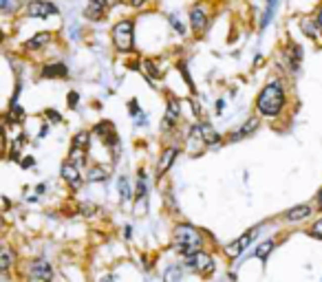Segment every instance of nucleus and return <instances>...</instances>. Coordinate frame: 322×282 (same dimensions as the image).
I'll return each mask as SVG.
<instances>
[{
    "instance_id": "nucleus-1",
    "label": "nucleus",
    "mask_w": 322,
    "mask_h": 282,
    "mask_svg": "<svg viewBox=\"0 0 322 282\" xmlns=\"http://www.w3.org/2000/svg\"><path fill=\"white\" fill-rule=\"evenodd\" d=\"M289 104L287 97V84L281 77H274L265 84L256 95L254 108H256V115L265 117V119H276L285 112V108Z\"/></svg>"
},
{
    "instance_id": "nucleus-2",
    "label": "nucleus",
    "mask_w": 322,
    "mask_h": 282,
    "mask_svg": "<svg viewBox=\"0 0 322 282\" xmlns=\"http://www.w3.org/2000/svg\"><path fill=\"white\" fill-rule=\"evenodd\" d=\"M174 249L183 258H190L199 251H203V234L199 227L190 223L174 225Z\"/></svg>"
},
{
    "instance_id": "nucleus-3",
    "label": "nucleus",
    "mask_w": 322,
    "mask_h": 282,
    "mask_svg": "<svg viewBox=\"0 0 322 282\" xmlns=\"http://www.w3.org/2000/svg\"><path fill=\"white\" fill-rule=\"evenodd\" d=\"M111 40L117 53H130L135 49V20L121 18L111 29Z\"/></svg>"
},
{
    "instance_id": "nucleus-4",
    "label": "nucleus",
    "mask_w": 322,
    "mask_h": 282,
    "mask_svg": "<svg viewBox=\"0 0 322 282\" xmlns=\"http://www.w3.org/2000/svg\"><path fill=\"white\" fill-rule=\"evenodd\" d=\"M148 212V177L146 170H137V188H135V216H144Z\"/></svg>"
},
{
    "instance_id": "nucleus-5",
    "label": "nucleus",
    "mask_w": 322,
    "mask_h": 282,
    "mask_svg": "<svg viewBox=\"0 0 322 282\" xmlns=\"http://www.w3.org/2000/svg\"><path fill=\"white\" fill-rule=\"evenodd\" d=\"M179 154H181L179 146H166L161 150L159 161H157V167H155V179H157V181H161V179L168 175L170 167L174 165V161L179 159Z\"/></svg>"
},
{
    "instance_id": "nucleus-6",
    "label": "nucleus",
    "mask_w": 322,
    "mask_h": 282,
    "mask_svg": "<svg viewBox=\"0 0 322 282\" xmlns=\"http://www.w3.org/2000/svg\"><path fill=\"white\" fill-rule=\"evenodd\" d=\"M188 20H190V29L197 35H201L208 31L210 27V9L205 7V5H194V7L190 9V14H188Z\"/></svg>"
},
{
    "instance_id": "nucleus-7",
    "label": "nucleus",
    "mask_w": 322,
    "mask_h": 282,
    "mask_svg": "<svg viewBox=\"0 0 322 282\" xmlns=\"http://www.w3.org/2000/svg\"><path fill=\"white\" fill-rule=\"evenodd\" d=\"M179 119H181V101L174 97V95H170L168 106H166V115L161 119V130L163 133H172L179 126Z\"/></svg>"
},
{
    "instance_id": "nucleus-8",
    "label": "nucleus",
    "mask_w": 322,
    "mask_h": 282,
    "mask_svg": "<svg viewBox=\"0 0 322 282\" xmlns=\"http://www.w3.org/2000/svg\"><path fill=\"white\" fill-rule=\"evenodd\" d=\"M58 5L51 0H29L27 3V16L35 20H44L49 16H58Z\"/></svg>"
},
{
    "instance_id": "nucleus-9",
    "label": "nucleus",
    "mask_w": 322,
    "mask_h": 282,
    "mask_svg": "<svg viewBox=\"0 0 322 282\" xmlns=\"http://www.w3.org/2000/svg\"><path fill=\"white\" fill-rule=\"evenodd\" d=\"M60 177H62V181L69 185L73 192H77L84 185V181H86V179L82 177V170L75 163H71L69 159H66L62 163V167H60Z\"/></svg>"
},
{
    "instance_id": "nucleus-10",
    "label": "nucleus",
    "mask_w": 322,
    "mask_h": 282,
    "mask_svg": "<svg viewBox=\"0 0 322 282\" xmlns=\"http://www.w3.org/2000/svg\"><path fill=\"white\" fill-rule=\"evenodd\" d=\"M186 265L192 269V271L201 273V275H210L214 271V258L210 254H205V251H199V254H194L190 258H186Z\"/></svg>"
},
{
    "instance_id": "nucleus-11",
    "label": "nucleus",
    "mask_w": 322,
    "mask_h": 282,
    "mask_svg": "<svg viewBox=\"0 0 322 282\" xmlns=\"http://www.w3.org/2000/svg\"><path fill=\"white\" fill-rule=\"evenodd\" d=\"M29 278L33 282H51L53 280V267L49 265L47 260H31V265H29Z\"/></svg>"
},
{
    "instance_id": "nucleus-12",
    "label": "nucleus",
    "mask_w": 322,
    "mask_h": 282,
    "mask_svg": "<svg viewBox=\"0 0 322 282\" xmlns=\"http://www.w3.org/2000/svg\"><path fill=\"white\" fill-rule=\"evenodd\" d=\"M258 128H260V117H258V115H254V117H250V119H245L239 130L229 133V135H227V141H229V143L243 141V139H247V137H252Z\"/></svg>"
},
{
    "instance_id": "nucleus-13",
    "label": "nucleus",
    "mask_w": 322,
    "mask_h": 282,
    "mask_svg": "<svg viewBox=\"0 0 322 282\" xmlns=\"http://www.w3.org/2000/svg\"><path fill=\"white\" fill-rule=\"evenodd\" d=\"M258 234V230H250V232H245L243 236H239L236 241H232L225 247V254H227V258H239L243 251H245L247 247L252 245V241H254V236Z\"/></svg>"
},
{
    "instance_id": "nucleus-14",
    "label": "nucleus",
    "mask_w": 322,
    "mask_h": 282,
    "mask_svg": "<svg viewBox=\"0 0 322 282\" xmlns=\"http://www.w3.org/2000/svg\"><path fill=\"white\" fill-rule=\"evenodd\" d=\"M40 77L42 80H66L69 77V67L62 62H49L42 67Z\"/></svg>"
},
{
    "instance_id": "nucleus-15",
    "label": "nucleus",
    "mask_w": 322,
    "mask_h": 282,
    "mask_svg": "<svg viewBox=\"0 0 322 282\" xmlns=\"http://www.w3.org/2000/svg\"><path fill=\"white\" fill-rule=\"evenodd\" d=\"M49 42H51V33H49V31H40V33H35L29 40L22 42V51L24 53H35V51L44 49Z\"/></svg>"
},
{
    "instance_id": "nucleus-16",
    "label": "nucleus",
    "mask_w": 322,
    "mask_h": 282,
    "mask_svg": "<svg viewBox=\"0 0 322 282\" xmlns=\"http://www.w3.org/2000/svg\"><path fill=\"white\" fill-rule=\"evenodd\" d=\"M108 177H111V170L104 163H90L86 167V175H84L88 183H106Z\"/></svg>"
},
{
    "instance_id": "nucleus-17",
    "label": "nucleus",
    "mask_w": 322,
    "mask_h": 282,
    "mask_svg": "<svg viewBox=\"0 0 322 282\" xmlns=\"http://www.w3.org/2000/svg\"><path fill=\"white\" fill-rule=\"evenodd\" d=\"M199 130H201V139L205 143V148H212V146H221L223 137L212 128V124L208 122H199Z\"/></svg>"
},
{
    "instance_id": "nucleus-18",
    "label": "nucleus",
    "mask_w": 322,
    "mask_h": 282,
    "mask_svg": "<svg viewBox=\"0 0 322 282\" xmlns=\"http://www.w3.org/2000/svg\"><path fill=\"white\" fill-rule=\"evenodd\" d=\"M139 64H142V69H139V71H142V73L148 77V82H150V84L157 82V80H161V77H163L161 69H159V62H157V60H153V58H144Z\"/></svg>"
},
{
    "instance_id": "nucleus-19",
    "label": "nucleus",
    "mask_w": 322,
    "mask_h": 282,
    "mask_svg": "<svg viewBox=\"0 0 322 282\" xmlns=\"http://www.w3.org/2000/svg\"><path fill=\"white\" fill-rule=\"evenodd\" d=\"M311 214H313V205H309V203H302V205L291 207L289 212L285 214V220H287V223H300V220L309 218Z\"/></svg>"
},
{
    "instance_id": "nucleus-20",
    "label": "nucleus",
    "mask_w": 322,
    "mask_h": 282,
    "mask_svg": "<svg viewBox=\"0 0 322 282\" xmlns=\"http://www.w3.org/2000/svg\"><path fill=\"white\" fill-rule=\"evenodd\" d=\"M104 16H106V9L102 5H97L95 0H88V5L84 7V18L90 22H100V20H104Z\"/></svg>"
},
{
    "instance_id": "nucleus-21",
    "label": "nucleus",
    "mask_w": 322,
    "mask_h": 282,
    "mask_svg": "<svg viewBox=\"0 0 322 282\" xmlns=\"http://www.w3.org/2000/svg\"><path fill=\"white\" fill-rule=\"evenodd\" d=\"M276 7H278V0H265V11L260 16V25H258V31H265L269 27L271 18L276 16Z\"/></svg>"
},
{
    "instance_id": "nucleus-22",
    "label": "nucleus",
    "mask_w": 322,
    "mask_h": 282,
    "mask_svg": "<svg viewBox=\"0 0 322 282\" xmlns=\"http://www.w3.org/2000/svg\"><path fill=\"white\" fill-rule=\"evenodd\" d=\"M16 251L9 247V245H5L3 249H0V271L3 273H7L11 267H14V262H16Z\"/></svg>"
},
{
    "instance_id": "nucleus-23",
    "label": "nucleus",
    "mask_w": 322,
    "mask_h": 282,
    "mask_svg": "<svg viewBox=\"0 0 322 282\" xmlns=\"http://www.w3.org/2000/svg\"><path fill=\"white\" fill-rule=\"evenodd\" d=\"M90 139H93V133H88V130H80L77 135H73V139H71V148L90 150Z\"/></svg>"
},
{
    "instance_id": "nucleus-24",
    "label": "nucleus",
    "mask_w": 322,
    "mask_h": 282,
    "mask_svg": "<svg viewBox=\"0 0 322 282\" xmlns=\"http://www.w3.org/2000/svg\"><path fill=\"white\" fill-rule=\"evenodd\" d=\"M117 192H119V199H121V201L135 199V192L130 190V181H128V177H126V175H121V177L117 179Z\"/></svg>"
},
{
    "instance_id": "nucleus-25",
    "label": "nucleus",
    "mask_w": 322,
    "mask_h": 282,
    "mask_svg": "<svg viewBox=\"0 0 322 282\" xmlns=\"http://www.w3.org/2000/svg\"><path fill=\"white\" fill-rule=\"evenodd\" d=\"M88 150H80V148H71V152H69V161L71 163H75L77 167H88Z\"/></svg>"
},
{
    "instance_id": "nucleus-26",
    "label": "nucleus",
    "mask_w": 322,
    "mask_h": 282,
    "mask_svg": "<svg viewBox=\"0 0 322 282\" xmlns=\"http://www.w3.org/2000/svg\"><path fill=\"white\" fill-rule=\"evenodd\" d=\"M274 247H276V241H274V238H267V241H263V243L256 245V249H254V256L260 258V260H267V258H269V254L274 251Z\"/></svg>"
},
{
    "instance_id": "nucleus-27",
    "label": "nucleus",
    "mask_w": 322,
    "mask_h": 282,
    "mask_svg": "<svg viewBox=\"0 0 322 282\" xmlns=\"http://www.w3.org/2000/svg\"><path fill=\"white\" fill-rule=\"evenodd\" d=\"M300 29H302V31H305V33H307L311 40H318L320 35H322L320 27L315 25V20H313V18H302V20H300Z\"/></svg>"
},
{
    "instance_id": "nucleus-28",
    "label": "nucleus",
    "mask_w": 322,
    "mask_h": 282,
    "mask_svg": "<svg viewBox=\"0 0 322 282\" xmlns=\"http://www.w3.org/2000/svg\"><path fill=\"white\" fill-rule=\"evenodd\" d=\"M95 137H100V139H106V137H111V135H115V126H113V122L111 119H104V122H100L95 126L93 130H90Z\"/></svg>"
},
{
    "instance_id": "nucleus-29",
    "label": "nucleus",
    "mask_w": 322,
    "mask_h": 282,
    "mask_svg": "<svg viewBox=\"0 0 322 282\" xmlns=\"http://www.w3.org/2000/svg\"><path fill=\"white\" fill-rule=\"evenodd\" d=\"M181 280V267L170 265L166 271H163V282H179Z\"/></svg>"
},
{
    "instance_id": "nucleus-30",
    "label": "nucleus",
    "mask_w": 322,
    "mask_h": 282,
    "mask_svg": "<svg viewBox=\"0 0 322 282\" xmlns=\"http://www.w3.org/2000/svg\"><path fill=\"white\" fill-rule=\"evenodd\" d=\"M177 69H179V73L183 75V80H186V84L190 86V93H194V84H192V80H190V73H188V64L181 60V62H177Z\"/></svg>"
},
{
    "instance_id": "nucleus-31",
    "label": "nucleus",
    "mask_w": 322,
    "mask_h": 282,
    "mask_svg": "<svg viewBox=\"0 0 322 282\" xmlns=\"http://www.w3.org/2000/svg\"><path fill=\"white\" fill-rule=\"evenodd\" d=\"M44 117L49 119V124H62V115L56 108H44Z\"/></svg>"
},
{
    "instance_id": "nucleus-32",
    "label": "nucleus",
    "mask_w": 322,
    "mask_h": 282,
    "mask_svg": "<svg viewBox=\"0 0 322 282\" xmlns=\"http://www.w3.org/2000/svg\"><path fill=\"white\" fill-rule=\"evenodd\" d=\"M168 22H170V27H172L179 35H186V27H183V22H181L177 16H168Z\"/></svg>"
},
{
    "instance_id": "nucleus-33",
    "label": "nucleus",
    "mask_w": 322,
    "mask_h": 282,
    "mask_svg": "<svg viewBox=\"0 0 322 282\" xmlns=\"http://www.w3.org/2000/svg\"><path fill=\"white\" fill-rule=\"evenodd\" d=\"M309 234H311L313 238H318V241H322V216H320L318 220H315L311 227H309Z\"/></svg>"
},
{
    "instance_id": "nucleus-34",
    "label": "nucleus",
    "mask_w": 322,
    "mask_h": 282,
    "mask_svg": "<svg viewBox=\"0 0 322 282\" xmlns=\"http://www.w3.org/2000/svg\"><path fill=\"white\" fill-rule=\"evenodd\" d=\"M80 212H82V216H95L97 207L93 205V203H82V205H80Z\"/></svg>"
},
{
    "instance_id": "nucleus-35",
    "label": "nucleus",
    "mask_w": 322,
    "mask_h": 282,
    "mask_svg": "<svg viewBox=\"0 0 322 282\" xmlns=\"http://www.w3.org/2000/svg\"><path fill=\"white\" fill-rule=\"evenodd\" d=\"M128 112H130L132 117H139V115H142V108H139V101H137L135 97L128 101Z\"/></svg>"
},
{
    "instance_id": "nucleus-36",
    "label": "nucleus",
    "mask_w": 322,
    "mask_h": 282,
    "mask_svg": "<svg viewBox=\"0 0 322 282\" xmlns=\"http://www.w3.org/2000/svg\"><path fill=\"white\" fill-rule=\"evenodd\" d=\"M97 5H102V7H104L106 11H111L113 7H117V5H121L124 3V0H95Z\"/></svg>"
},
{
    "instance_id": "nucleus-37",
    "label": "nucleus",
    "mask_w": 322,
    "mask_h": 282,
    "mask_svg": "<svg viewBox=\"0 0 322 282\" xmlns=\"http://www.w3.org/2000/svg\"><path fill=\"white\" fill-rule=\"evenodd\" d=\"M77 101H80L77 91H69V95H66V104H69V108H77Z\"/></svg>"
},
{
    "instance_id": "nucleus-38",
    "label": "nucleus",
    "mask_w": 322,
    "mask_h": 282,
    "mask_svg": "<svg viewBox=\"0 0 322 282\" xmlns=\"http://www.w3.org/2000/svg\"><path fill=\"white\" fill-rule=\"evenodd\" d=\"M153 0H128V5L132 9H142V7H146V5H150Z\"/></svg>"
},
{
    "instance_id": "nucleus-39",
    "label": "nucleus",
    "mask_w": 322,
    "mask_h": 282,
    "mask_svg": "<svg viewBox=\"0 0 322 282\" xmlns=\"http://www.w3.org/2000/svg\"><path fill=\"white\" fill-rule=\"evenodd\" d=\"M20 165L24 167V170H29V167H33V165H35V159H33V157H24V159L20 161Z\"/></svg>"
},
{
    "instance_id": "nucleus-40",
    "label": "nucleus",
    "mask_w": 322,
    "mask_h": 282,
    "mask_svg": "<svg viewBox=\"0 0 322 282\" xmlns=\"http://www.w3.org/2000/svg\"><path fill=\"white\" fill-rule=\"evenodd\" d=\"M313 20H315V25L320 27V31H322V5L318 9H315V14H313Z\"/></svg>"
},
{
    "instance_id": "nucleus-41",
    "label": "nucleus",
    "mask_w": 322,
    "mask_h": 282,
    "mask_svg": "<svg viewBox=\"0 0 322 282\" xmlns=\"http://www.w3.org/2000/svg\"><path fill=\"white\" fill-rule=\"evenodd\" d=\"M190 106H192V112H194V117H201V108H199V104L194 99H190Z\"/></svg>"
},
{
    "instance_id": "nucleus-42",
    "label": "nucleus",
    "mask_w": 322,
    "mask_h": 282,
    "mask_svg": "<svg viewBox=\"0 0 322 282\" xmlns=\"http://www.w3.org/2000/svg\"><path fill=\"white\" fill-rule=\"evenodd\" d=\"M315 207H318L320 212H322V188L318 190V194H315Z\"/></svg>"
},
{
    "instance_id": "nucleus-43",
    "label": "nucleus",
    "mask_w": 322,
    "mask_h": 282,
    "mask_svg": "<svg viewBox=\"0 0 322 282\" xmlns=\"http://www.w3.org/2000/svg\"><path fill=\"white\" fill-rule=\"evenodd\" d=\"M9 3L11 0H0V9H3V14H9Z\"/></svg>"
},
{
    "instance_id": "nucleus-44",
    "label": "nucleus",
    "mask_w": 322,
    "mask_h": 282,
    "mask_svg": "<svg viewBox=\"0 0 322 282\" xmlns=\"http://www.w3.org/2000/svg\"><path fill=\"white\" fill-rule=\"evenodd\" d=\"M223 108H225V99H218L216 101V112H221Z\"/></svg>"
},
{
    "instance_id": "nucleus-45",
    "label": "nucleus",
    "mask_w": 322,
    "mask_h": 282,
    "mask_svg": "<svg viewBox=\"0 0 322 282\" xmlns=\"http://www.w3.org/2000/svg\"><path fill=\"white\" fill-rule=\"evenodd\" d=\"M146 122H148V117H146V115H139V117H137V124H139V126H146Z\"/></svg>"
},
{
    "instance_id": "nucleus-46",
    "label": "nucleus",
    "mask_w": 322,
    "mask_h": 282,
    "mask_svg": "<svg viewBox=\"0 0 322 282\" xmlns=\"http://www.w3.org/2000/svg\"><path fill=\"white\" fill-rule=\"evenodd\" d=\"M44 190H47V185H44V183H40L38 188H35V196H38V194H42V192H44Z\"/></svg>"
},
{
    "instance_id": "nucleus-47",
    "label": "nucleus",
    "mask_w": 322,
    "mask_h": 282,
    "mask_svg": "<svg viewBox=\"0 0 322 282\" xmlns=\"http://www.w3.org/2000/svg\"><path fill=\"white\" fill-rule=\"evenodd\" d=\"M47 133H49V126H42V130H40V139H42V137H47Z\"/></svg>"
},
{
    "instance_id": "nucleus-48",
    "label": "nucleus",
    "mask_w": 322,
    "mask_h": 282,
    "mask_svg": "<svg viewBox=\"0 0 322 282\" xmlns=\"http://www.w3.org/2000/svg\"><path fill=\"white\" fill-rule=\"evenodd\" d=\"M102 282H115V280L111 278V275H106V278H102Z\"/></svg>"
}]
</instances>
